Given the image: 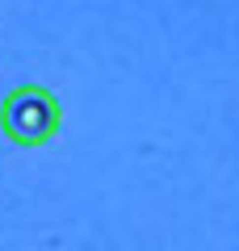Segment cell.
Returning a JSON list of instances; mask_svg holds the SVG:
<instances>
[{"mask_svg":"<svg viewBox=\"0 0 239 251\" xmlns=\"http://www.w3.org/2000/svg\"><path fill=\"white\" fill-rule=\"evenodd\" d=\"M63 126V105L42 84H17L0 100V130L17 147H46Z\"/></svg>","mask_w":239,"mask_h":251,"instance_id":"1","label":"cell"}]
</instances>
